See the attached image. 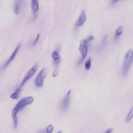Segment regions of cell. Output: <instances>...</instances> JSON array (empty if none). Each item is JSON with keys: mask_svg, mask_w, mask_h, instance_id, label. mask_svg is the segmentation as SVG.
<instances>
[{"mask_svg": "<svg viewBox=\"0 0 133 133\" xmlns=\"http://www.w3.org/2000/svg\"><path fill=\"white\" fill-rule=\"evenodd\" d=\"M120 1V0H113V3H115L117 1Z\"/></svg>", "mask_w": 133, "mask_h": 133, "instance_id": "cell-21", "label": "cell"}, {"mask_svg": "<svg viewBox=\"0 0 133 133\" xmlns=\"http://www.w3.org/2000/svg\"><path fill=\"white\" fill-rule=\"evenodd\" d=\"M86 20V17L85 11H83L81 13L76 24L78 26H81L84 24Z\"/></svg>", "mask_w": 133, "mask_h": 133, "instance_id": "cell-9", "label": "cell"}, {"mask_svg": "<svg viewBox=\"0 0 133 133\" xmlns=\"http://www.w3.org/2000/svg\"><path fill=\"white\" fill-rule=\"evenodd\" d=\"M40 37V35L39 34L37 35L36 39L35 40L34 42L32 43V45L33 46H35L37 44L39 40Z\"/></svg>", "mask_w": 133, "mask_h": 133, "instance_id": "cell-17", "label": "cell"}, {"mask_svg": "<svg viewBox=\"0 0 133 133\" xmlns=\"http://www.w3.org/2000/svg\"><path fill=\"white\" fill-rule=\"evenodd\" d=\"M34 100V98L32 96L23 98L21 99L14 108L12 111V116L14 121V127L15 129L17 127L18 125L17 114L18 112L21 111L26 106L31 104Z\"/></svg>", "mask_w": 133, "mask_h": 133, "instance_id": "cell-1", "label": "cell"}, {"mask_svg": "<svg viewBox=\"0 0 133 133\" xmlns=\"http://www.w3.org/2000/svg\"><path fill=\"white\" fill-rule=\"evenodd\" d=\"M52 57L55 65H57L60 63L61 61V58L58 50H56L52 53Z\"/></svg>", "mask_w": 133, "mask_h": 133, "instance_id": "cell-10", "label": "cell"}, {"mask_svg": "<svg viewBox=\"0 0 133 133\" xmlns=\"http://www.w3.org/2000/svg\"><path fill=\"white\" fill-rule=\"evenodd\" d=\"M94 39V37L92 36H90L88 38V40L89 41H92Z\"/></svg>", "mask_w": 133, "mask_h": 133, "instance_id": "cell-19", "label": "cell"}, {"mask_svg": "<svg viewBox=\"0 0 133 133\" xmlns=\"http://www.w3.org/2000/svg\"><path fill=\"white\" fill-rule=\"evenodd\" d=\"M21 92V89L19 88L17 89L15 93L10 95V97L14 99H17L19 97Z\"/></svg>", "mask_w": 133, "mask_h": 133, "instance_id": "cell-12", "label": "cell"}, {"mask_svg": "<svg viewBox=\"0 0 133 133\" xmlns=\"http://www.w3.org/2000/svg\"><path fill=\"white\" fill-rule=\"evenodd\" d=\"M71 92V90L69 91L67 95L63 99L61 105V109L63 111H66L68 108L70 103V95Z\"/></svg>", "mask_w": 133, "mask_h": 133, "instance_id": "cell-6", "label": "cell"}, {"mask_svg": "<svg viewBox=\"0 0 133 133\" xmlns=\"http://www.w3.org/2000/svg\"><path fill=\"white\" fill-rule=\"evenodd\" d=\"M91 67V58H89L85 63V68L87 70H89Z\"/></svg>", "mask_w": 133, "mask_h": 133, "instance_id": "cell-14", "label": "cell"}, {"mask_svg": "<svg viewBox=\"0 0 133 133\" xmlns=\"http://www.w3.org/2000/svg\"><path fill=\"white\" fill-rule=\"evenodd\" d=\"M31 6L32 12L36 18L39 9L38 0H32Z\"/></svg>", "mask_w": 133, "mask_h": 133, "instance_id": "cell-8", "label": "cell"}, {"mask_svg": "<svg viewBox=\"0 0 133 133\" xmlns=\"http://www.w3.org/2000/svg\"><path fill=\"white\" fill-rule=\"evenodd\" d=\"M19 6L18 3H16L15 5L14 8V12L16 15L19 14Z\"/></svg>", "mask_w": 133, "mask_h": 133, "instance_id": "cell-16", "label": "cell"}, {"mask_svg": "<svg viewBox=\"0 0 133 133\" xmlns=\"http://www.w3.org/2000/svg\"><path fill=\"white\" fill-rule=\"evenodd\" d=\"M53 129V125L51 124L47 127V132L48 133H51L52 132Z\"/></svg>", "mask_w": 133, "mask_h": 133, "instance_id": "cell-15", "label": "cell"}, {"mask_svg": "<svg viewBox=\"0 0 133 133\" xmlns=\"http://www.w3.org/2000/svg\"><path fill=\"white\" fill-rule=\"evenodd\" d=\"M38 68V65L35 64L28 71L20 85V87H22L26 82L30 79L36 73Z\"/></svg>", "mask_w": 133, "mask_h": 133, "instance_id": "cell-5", "label": "cell"}, {"mask_svg": "<svg viewBox=\"0 0 133 133\" xmlns=\"http://www.w3.org/2000/svg\"><path fill=\"white\" fill-rule=\"evenodd\" d=\"M133 117V107L131 109L130 111L126 118V120L127 122L130 121Z\"/></svg>", "mask_w": 133, "mask_h": 133, "instance_id": "cell-13", "label": "cell"}, {"mask_svg": "<svg viewBox=\"0 0 133 133\" xmlns=\"http://www.w3.org/2000/svg\"><path fill=\"white\" fill-rule=\"evenodd\" d=\"M133 62V49H130L126 55L122 69V74L126 77Z\"/></svg>", "mask_w": 133, "mask_h": 133, "instance_id": "cell-2", "label": "cell"}, {"mask_svg": "<svg viewBox=\"0 0 133 133\" xmlns=\"http://www.w3.org/2000/svg\"><path fill=\"white\" fill-rule=\"evenodd\" d=\"M123 31V28L122 26H120L117 29L114 37V40L115 41H117L118 40L120 36L122 34Z\"/></svg>", "mask_w": 133, "mask_h": 133, "instance_id": "cell-11", "label": "cell"}, {"mask_svg": "<svg viewBox=\"0 0 133 133\" xmlns=\"http://www.w3.org/2000/svg\"><path fill=\"white\" fill-rule=\"evenodd\" d=\"M113 130V128H110L108 129L107 131L106 132L107 133H109L111 132H112Z\"/></svg>", "mask_w": 133, "mask_h": 133, "instance_id": "cell-20", "label": "cell"}, {"mask_svg": "<svg viewBox=\"0 0 133 133\" xmlns=\"http://www.w3.org/2000/svg\"><path fill=\"white\" fill-rule=\"evenodd\" d=\"M59 72V71L57 70H55L53 74V77H55L57 75Z\"/></svg>", "mask_w": 133, "mask_h": 133, "instance_id": "cell-18", "label": "cell"}, {"mask_svg": "<svg viewBox=\"0 0 133 133\" xmlns=\"http://www.w3.org/2000/svg\"><path fill=\"white\" fill-rule=\"evenodd\" d=\"M88 41L85 40H82L81 42L79 49L82 56L78 63V65L83 62L87 56L88 52Z\"/></svg>", "mask_w": 133, "mask_h": 133, "instance_id": "cell-3", "label": "cell"}, {"mask_svg": "<svg viewBox=\"0 0 133 133\" xmlns=\"http://www.w3.org/2000/svg\"><path fill=\"white\" fill-rule=\"evenodd\" d=\"M47 74V71L45 69L41 70L39 72L35 81L36 85L37 87H40L43 86L44 81Z\"/></svg>", "mask_w": 133, "mask_h": 133, "instance_id": "cell-4", "label": "cell"}, {"mask_svg": "<svg viewBox=\"0 0 133 133\" xmlns=\"http://www.w3.org/2000/svg\"><path fill=\"white\" fill-rule=\"evenodd\" d=\"M20 47V45H18L16 48L11 56L5 63L2 68V70L5 69L7 66L14 60Z\"/></svg>", "mask_w": 133, "mask_h": 133, "instance_id": "cell-7", "label": "cell"}]
</instances>
